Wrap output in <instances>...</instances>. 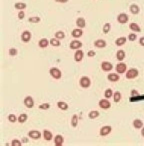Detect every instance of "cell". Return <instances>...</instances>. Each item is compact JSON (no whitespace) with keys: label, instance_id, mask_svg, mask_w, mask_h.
Here are the masks:
<instances>
[{"label":"cell","instance_id":"6da1fadb","mask_svg":"<svg viewBox=\"0 0 144 146\" xmlns=\"http://www.w3.org/2000/svg\"><path fill=\"white\" fill-rule=\"evenodd\" d=\"M79 83H80V86L82 88H88L90 86V84H91V80H90V78L88 76H82L80 78Z\"/></svg>","mask_w":144,"mask_h":146},{"label":"cell","instance_id":"7a4b0ae2","mask_svg":"<svg viewBox=\"0 0 144 146\" xmlns=\"http://www.w3.org/2000/svg\"><path fill=\"white\" fill-rule=\"evenodd\" d=\"M49 73H50V75L54 78V79H60L61 78V75H62V73L61 71L58 69V68H56V67H52V68H50V70H49Z\"/></svg>","mask_w":144,"mask_h":146},{"label":"cell","instance_id":"3957f363","mask_svg":"<svg viewBox=\"0 0 144 146\" xmlns=\"http://www.w3.org/2000/svg\"><path fill=\"white\" fill-rule=\"evenodd\" d=\"M138 70L136 68H130L127 72H126V78L127 79H133L136 78L138 76Z\"/></svg>","mask_w":144,"mask_h":146},{"label":"cell","instance_id":"277c9868","mask_svg":"<svg viewBox=\"0 0 144 146\" xmlns=\"http://www.w3.org/2000/svg\"><path fill=\"white\" fill-rule=\"evenodd\" d=\"M101 68L104 72H108V71H111L113 69V65H112V63H110L108 61H103L101 63Z\"/></svg>","mask_w":144,"mask_h":146},{"label":"cell","instance_id":"5b68a950","mask_svg":"<svg viewBox=\"0 0 144 146\" xmlns=\"http://www.w3.org/2000/svg\"><path fill=\"white\" fill-rule=\"evenodd\" d=\"M30 39H31V32H30V31H27V30L23 31L22 34H21V40H22L23 42L27 43V42L30 41Z\"/></svg>","mask_w":144,"mask_h":146},{"label":"cell","instance_id":"8992f818","mask_svg":"<svg viewBox=\"0 0 144 146\" xmlns=\"http://www.w3.org/2000/svg\"><path fill=\"white\" fill-rule=\"evenodd\" d=\"M128 19H129V17H128V15L125 14V13H120V14L117 16V21H118L120 24H125V23L128 21Z\"/></svg>","mask_w":144,"mask_h":146},{"label":"cell","instance_id":"52a82bcc","mask_svg":"<svg viewBox=\"0 0 144 146\" xmlns=\"http://www.w3.org/2000/svg\"><path fill=\"white\" fill-rule=\"evenodd\" d=\"M99 107L102 108V109H109L111 107V103L106 99H101L99 101Z\"/></svg>","mask_w":144,"mask_h":146},{"label":"cell","instance_id":"ba28073f","mask_svg":"<svg viewBox=\"0 0 144 146\" xmlns=\"http://www.w3.org/2000/svg\"><path fill=\"white\" fill-rule=\"evenodd\" d=\"M111 131H112V127H111V126H109V125L103 126V127H101V129H100V135H101V136H107Z\"/></svg>","mask_w":144,"mask_h":146},{"label":"cell","instance_id":"9c48e42d","mask_svg":"<svg viewBox=\"0 0 144 146\" xmlns=\"http://www.w3.org/2000/svg\"><path fill=\"white\" fill-rule=\"evenodd\" d=\"M83 56H84L83 51H82L81 49H78V50H76V52H75V54H74V60H75L76 62H80V61H82Z\"/></svg>","mask_w":144,"mask_h":146},{"label":"cell","instance_id":"30bf717a","mask_svg":"<svg viewBox=\"0 0 144 146\" xmlns=\"http://www.w3.org/2000/svg\"><path fill=\"white\" fill-rule=\"evenodd\" d=\"M24 105L27 108H32L34 106V100H33V98L31 96L25 97V99H24Z\"/></svg>","mask_w":144,"mask_h":146},{"label":"cell","instance_id":"8fae6325","mask_svg":"<svg viewBox=\"0 0 144 146\" xmlns=\"http://www.w3.org/2000/svg\"><path fill=\"white\" fill-rule=\"evenodd\" d=\"M126 68H127L126 64L125 63H122L121 61H120V63H118L116 65V71H117V73H119V74H122V73L126 72Z\"/></svg>","mask_w":144,"mask_h":146},{"label":"cell","instance_id":"7c38bea8","mask_svg":"<svg viewBox=\"0 0 144 146\" xmlns=\"http://www.w3.org/2000/svg\"><path fill=\"white\" fill-rule=\"evenodd\" d=\"M28 136L32 139H39L41 137V133L37 130H31L28 132Z\"/></svg>","mask_w":144,"mask_h":146},{"label":"cell","instance_id":"4fadbf2b","mask_svg":"<svg viewBox=\"0 0 144 146\" xmlns=\"http://www.w3.org/2000/svg\"><path fill=\"white\" fill-rule=\"evenodd\" d=\"M82 47V42L78 41V40H73L70 42V48L71 49H75V50H78Z\"/></svg>","mask_w":144,"mask_h":146},{"label":"cell","instance_id":"5bb4252c","mask_svg":"<svg viewBox=\"0 0 144 146\" xmlns=\"http://www.w3.org/2000/svg\"><path fill=\"white\" fill-rule=\"evenodd\" d=\"M83 34V31H82V28H76L74 30H72L71 32V35L74 37V38H79L81 37Z\"/></svg>","mask_w":144,"mask_h":146},{"label":"cell","instance_id":"9a60e30c","mask_svg":"<svg viewBox=\"0 0 144 146\" xmlns=\"http://www.w3.org/2000/svg\"><path fill=\"white\" fill-rule=\"evenodd\" d=\"M76 25L78 28H84L86 26V22H85V19L83 17H79L77 18L76 20Z\"/></svg>","mask_w":144,"mask_h":146},{"label":"cell","instance_id":"2e32d148","mask_svg":"<svg viewBox=\"0 0 144 146\" xmlns=\"http://www.w3.org/2000/svg\"><path fill=\"white\" fill-rule=\"evenodd\" d=\"M94 46L97 48H104V47H106V42L103 39H98L94 42Z\"/></svg>","mask_w":144,"mask_h":146},{"label":"cell","instance_id":"e0dca14e","mask_svg":"<svg viewBox=\"0 0 144 146\" xmlns=\"http://www.w3.org/2000/svg\"><path fill=\"white\" fill-rule=\"evenodd\" d=\"M119 75L118 73H109L108 74V80L111 82H117L119 80Z\"/></svg>","mask_w":144,"mask_h":146},{"label":"cell","instance_id":"ac0fdd59","mask_svg":"<svg viewBox=\"0 0 144 146\" xmlns=\"http://www.w3.org/2000/svg\"><path fill=\"white\" fill-rule=\"evenodd\" d=\"M63 142H64V140H63L62 135H56V137H55V139H54V145L62 146L63 145Z\"/></svg>","mask_w":144,"mask_h":146},{"label":"cell","instance_id":"d6986e66","mask_svg":"<svg viewBox=\"0 0 144 146\" xmlns=\"http://www.w3.org/2000/svg\"><path fill=\"white\" fill-rule=\"evenodd\" d=\"M129 9H130V12L132 13V14H138L139 12H140V8H139V6L138 5H136V4H131L130 5V7H129Z\"/></svg>","mask_w":144,"mask_h":146},{"label":"cell","instance_id":"ffe728a7","mask_svg":"<svg viewBox=\"0 0 144 146\" xmlns=\"http://www.w3.org/2000/svg\"><path fill=\"white\" fill-rule=\"evenodd\" d=\"M126 37H119V38H117L116 40H115V44L118 46V47H120V46H122V45H124L125 43H126Z\"/></svg>","mask_w":144,"mask_h":146},{"label":"cell","instance_id":"44dd1931","mask_svg":"<svg viewBox=\"0 0 144 146\" xmlns=\"http://www.w3.org/2000/svg\"><path fill=\"white\" fill-rule=\"evenodd\" d=\"M43 137H44V139H45L46 141H50V140L52 139L53 135H52L51 131H48V130H44V131H43Z\"/></svg>","mask_w":144,"mask_h":146},{"label":"cell","instance_id":"7402d4cb","mask_svg":"<svg viewBox=\"0 0 144 146\" xmlns=\"http://www.w3.org/2000/svg\"><path fill=\"white\" fill-rule=\"evenodd\" d=\"M129 28H130L132 31L141 32V28H140V27H139V25H138L137 23H135V22H133V23H130V25H129Z\"/></svg>","mask_w":144,"mask_h":146},{"label":"cell","instance_id":"603a6c76","mask_svg":"<svg viewBox=\"0 0 144 146\" xmlns=\"http://www.w3.org/2000/svg\"><path fill=\"white\" fill-rule=\"evenodd\" d=\"M49 43H50V42H48V39H46V38H42V39H40L38 45H39V47H41V48H46V47L48 46Z\"/></svg>","mask_w":144,"mask_h":146},{"label":"cell","instance_id":"cb8c5ba5","mask_svg":"<svg viewBox=\"0 0 144 146\" xmlns=\"http://www.w3.org/2000/svg\"><path fill=\"white\" fill-rule=\"evenodd\" d=\"M133 126H134L136 129L142 128V127H143V122H142V120H140V119H135V120L133 121Z\"/></svg>","mask_w":144,"mask_h":146},{"label":"cell","instance_id":"d4e9b609","mask_svg":"<svg viewBox=\"0 0 144 146\" xmlns=\"http://www.w3.org/2000/svg\"><path fill=\"white\" fill-rule=\"evenodd\" d=\"M116 57H117L118 61H122L125 58V52L123 50H118L116 53Z\"/></svg>","mask_w":144,"mask_h":146},{"label":"cell","instance_id":"484cf974","mask_svg":"<svg viewBox=\"0 0 144 146\" xmlns=\"http://www.w3.org/2000/svg\"><path fill=\"white\" fill-rule=\"evenodd\" d=\"M57 106H58V108L61 109V110H67V109H68V104H67L66 102H63V101H59V102L57 103Z\"/></svg>","mask_w":144,"mask_h":146},{"label":"cell","instance_id":"4316f807","mask_svg":"<svg viewBox=\"0 0 144 146\" xmlns=\"http://www.w3.org/2000/svg\"><path fill=\"white\" fill-rule=\"evenodd\" d=\"M27 118H28L27 114L22 113V114H20L19 117H18V122H19V123H24V122L27 121Z\"/></svg>","mask_w":144,"mask_h":146},{"label":"cell","instance_id":"83f0119b","mask_svg":"<svg viewBox=\"0 0 144 146\" xmlns=\"http://www.w3.org/2000/svg\"><path fill=\"white\" fill-rule=\"evenodd\" d=\"M50 44H51L52 46H54V47H58V46H60V41H59V39H57L56 37H55V38H51V39H50Z\"/></svg>","mask_w":144,"mask_h":146},{"label":"cell","instance_id":"f1b7e54d","mask_svg":"<svg viewBox=\"0 0 144 146\" xmlns=\"http://www.w3.org/2000/svg\"><path fill=\"white\" fill-rule=\"evenodd\" d=\"M88 116H89V118H90V119H95L96 117H98V116H99V112H98L97 110H92V111H90V112H89Z\"/></svg>","mask_w":144,"mask_h":146},{"label":"cell","instance_id":"f546056e","mask_svg":"<svg viewBox=\"0 0 144 146\" xmlns=\"http://www.w3.org/2000/svg\"><path fill=\"white\" fill-rule=\"evenodd\" d=\"M114 95V93H113V91H112V89H110V88H108V89H106L105 90V93H104V96H105V98H111L112 96Z\"/></svg>","mask_w":144,"mask_h":146},{"label":"cell","instance_id":"4dcf8cb0","mask_svg":"<svg viewBox=\"0 0 144 146\" xmlns=\"http://www.w3.org/2000/svg\"><path fill=\"white\" fill-rule=\"evenodd\" d=\"M78 124V116L76 114H74L71 118V125L72 127H76Z\"/></svg>","mask_w":144,"mask_h":146},{"label":"cell","instance_id":"1f68e13d","mask_svg":"<svg viewBox=\"0 0 144 146\" xmlns=\"http://www.w3.org/2000/svg\"><path fill=\"white\" fill-rule=\"evenodd\" d=\"M14 7L16 9H19V10H23L26 8V4L25 3H22V2H18V3H15Z\"/></svg>","mask_w":144,"mask_h":146},{"label":"cell","instance_id":"d6a6232c","mask_svg":"<svg viewBox=\"0 0 144 146\" xmlns=\"http://www.w3.org/2000/svg\"><path fill=\"white\" fill-rule=\"evenodd\" d=\"M113 98H114V102H119L120 100H121V98H122V96H121V93L120 92H115L114 93V95H113Z\"/></svg>","mask_w":144,"mask_h":146},{"label":"cell","instance_id":"836d02e7","mask_svg":"<svg viewBox=\"0 0 144 146\" xmlns=\"http://www.w3.org/2000/svg\"><path fill=\"white\" fill-rule=\"evenodd\" d=\"M55 37L57 38V39H63L64 37H65V33L63 32V31H57L56 33H55Z\"/></svg>","mask_w":144,"mask_h":146},{"label":"cell","instance_id":"e575fe53","mask_svg":"<svg viewBox=\"0 0 144 146\" xmlns=\"http://www.w3.org/2000/svg\"><path fill=\"white\" fill-rule=\"evenodd\" d=\"M28 21H29L30 23H39V22H40V17H38V16L30 17V18L28 19Z\"/></svg>","mask_w":144,"mask_h":146},{"label":"cell","instance_id":"d590c367","mask_svg":"<svg viewBox=\"0 0 144 146\" xmlns=\"http://www.w3.org/2000/svg\"><path fill=\"white\" fill-rule=\"evenodd\" d=\"M110 28H111L110 23H105L104 26H103V32H104L105 34H107V33L110 31Z\"/></svg>","mask_w":144,"mask_h":146},{"label":"cell","instance_id":"8d00e7d4","mask_svg":"<svg viewBox=\"0 0 144 146\" xmlns=\"http://www.w3.org/2000/svg\"><path fill=\"white\" fill-rule=\"evenodd\" d=\"M8 120L10 121V122H16V121H18V118L14 115V114H10V115H8Z\"/></svg>","mask_w":144,"mask_h":146},{"label":"cell","instance_id":"74e56055","mask_svg":"<svg viewBox=\"0 0 144 146\" xmlns=\"http://www.w3.org/2000/svg\"><path fill=\"white\" fill-rule=\"evenodd\" d=\"M17 53H18V51H17L16 48H10L9 49V55L10 56H15V55H17Z\"/></svg>","mask_w":144,"mask_h":146},{"label":"cell","instance_id":"f35d334b","mask_svg":"<svg viewBox=\"0 0 144 146\" xmlns=\"http://www.w3.org/2000/svg\"><path fill=\"white\" fill-rule=\"evenodd\" d=\"M136 38H137V36H136L135 33H130V34L128 35V40H129V41H135Z\"/></svg>","mask_w":144,"mask_h":146},{"label":"cell","instance_id":"ab89813d","mask_svg":"<svg viewBox=\"0 0 144 146\" xmlns=\"http://www.w3.org/2000/svg\"><path fill=\"white\" fill-rule=\"evenodd\" d=\"M50 108V104L49 103H44L39 105V109H49Z\"/></svg>","mask_w":144,"mask_h":146},{"label":"cell","instance_id":"60d3db41","mask_svg":"<svg viewBox=\"0 0 144 146\" xmlns=\"http://www.w3.org/2000/svg\"><path fill=\"white\" fill-rule=\"evenodd\" d=\"M11 145H12V146H21V145H22V143H21L19 140H17V139H14V140H12V142H11Z\"/></svg>","mask_w":144,"mask_h":146},{"label":"cell","instance_id":"b9f144b4","mask_svg":"<svg viewBox=\"0 0 144 146\" xmlns=\"http://www.w3.org/2000/svg\"><path fill=\"white\" fill-rule=\"evenodd\" d=\"M24 17H25V13H24V11L21 10V11L18 13V18H19V19H23Z\"/></svg>","mask_w":144,"mask_h":146},{"label":"cell","instance_id":"7bdbcfd3","mask_svg":"<svg viewBox=\"0 0 144 146\" xmlns=\"http://www.w3.org/2000/svg\"><path fill=\"white\" fill-rule=\"evenodd\" d=\"M87 55H88L89 57H93V56L95 55V52H94L93 50H91V51H88V53H87Z\"/></svg>","mask_w":144,"mask_h":146},{"label":"cell","instance_id":"ee69618b","mask_svg":"<svg viewBox=\"0 0 144 146\" xmlns=\"http://www.w3.org/2000/svg\"><path fill=\"white\" fill-rule=\"evenodd\" d=\"M131 95H133V96H138V95H139V92L136 91V90H132V91H131Z\"/></svg>","mask_w":144,"mask_h":146},{"label":"cell","instance_id":"f6af8a7d","mask_svg":"<svg viewBox=\"0 0 144 146\" xmlns=\"http://www.w3.org/2000/svg\"><path fill=\"white\" fill-rule=\"evenodd\" d=\"M139 43H140V45H141V46H144V36L143 37H141V38L139 39Z\"/></svg>","mask_w":144,"mask_h":146},{"label":"cell","instance_id":"bcb514c9","mask_svg":"<svg viewBox=\"0 0 144 146\" xmlns=\"http://www.w3.org/2000/svg\"><path fill=\"white\" fill-rule=\"evenodd\" d=\"M56 2H59V3H66L68 2V0H55Z\"/></svg>","mask_w":144,"mask_h":146},{"label":"cell","instance_id":"7dc6e473","mask_svg":"<svg viewBox=\"0 0 144 146\" xmlns=\"http://www.w3.org/2000/svg\"><path fill=\"white\" fill-rule=\"evenodd\" d=\"M141 135H142V136L144 137V127H142V128H141Z\"/></svg>","mask_w":144,"mask_h":146},{"label":"cell","instance_id":"c3c4849f","mask_svg":"<svg viewBox=\"0 0 144 146\" xmlns=\"http://www.w3.org/2000/svg\"><path fill=\"white\" fill-rule=\"evenodd\" d=\"M22 142H23V143H24V142L26 143V142H27V138H23V140H22Z\"/></svg>","mask_w":144,"mask_h":146}]
</instances>
